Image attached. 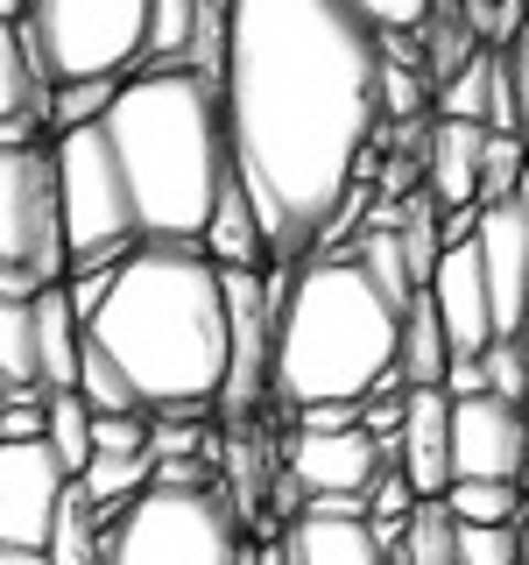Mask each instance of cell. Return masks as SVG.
Here are the masks:
<instances>
[{
  "label": "cell",
  "mask_w": 529,
  "mask_h": 565,
  "mask_svg": "<svg viewBox=\"0 0 529 565\" xmlns=\"http://www.w3.org/2000/svg\"><path fill=\"white\" fill-rule=\"evenodd\" d=\"M219 106L269 255L339 220L381 128V50L346 0H226Z\"/></svg>",
  "instance_id": "cell-1"
},
{
  "label": "cell",
  "mask_w": 529,
  "mask_h": 565,
  "mask_svg": "<svg viewBox=\"0 0 529 565\" xmlns=\"http://www.w3.org/2000/svg\"><path fill=\"white\" fill-rule=\"evenodd\" d=\"M85 340L128 375L141 411L198 417L226 388V276L205 247L141 241L114 269L106 305L85 318Z\"/></svg>",
  "instance_id": "cell-2"
},
{
  "label": "cell",
  "mask_w": 529,
  "mask_h": 565,
  "mask_svg": "<svg viewBox=\"0 0 529 565\" xmlns=\"http://www.w3.org/2000/svg\"><path fill=\"white\" fill-rule=\"evenodd\" d=\"M106 149L120 163L141 241L198 247L212 226V205L234 184V141H226L219 85L191 64L176 71H134L99 120Z\"/></svg>",
  "instance_id": "cell-3"
},
{
  "label": "cell",
  "mask_w": 529,
  "mask_h": 565,
  "mask_svg": "<svg viewBox=\"0 0 529 565\" xmlns=\"http://www.w3.org/2000/svg\"><path fill=\"white\" fill-rule=\"evenodd\" d=\"M269 290V396L290 411L317 403H367L381 375H396V332L402 305L381 297L353 255L311 262L296 282H261Z\"/></svg>",
  "instance_id": "cell-4"
},
{
  "label": "cell",
  "mask_w": 529,
  "mask_h": 565,
  "mask_svg": "<svg viewBox=\"0 0 529 565\" xmlns=\"http://www.w3.org/2000/svg\"><path fill=\"white\" fill-rule=\"evenodd\" d=\"M240 523L219 488H149L99 530V565H240Z\"/></svg>",
  "instance_id": "cell-5"
},
{
  "label": "cell",
  "mask_w": 529,
  "mask_h": 565,
  "mask_svg": "<svg viewBox=\"0 0 529 565\" xmlns=\"http://www.w3.org/2000/svg\"><path fill=\"white\" fill-rule=\"evenodd\" d=\"M57 163V199H64V247H71V276L78 269H120V262L141 247L128 184H120V163L106 149L99 120L93 128H71L50 149Z\"/></svg>",
  "instance_id": "cell-6"
},
{
  "label": "cell",
  "mask_w": 529,
  "mask_h": 565,
  "mask_svg": "<svg viewBox=\"0 0 529 565\" xmlns=\"http://www.w3.org/2000/svg\"><path fill=\"white\" fill-rule=\"evenodd\" d=\"M22 29L50 85L128 78L149 57V0H29Z\"/></svg>",
  "instance_id": "cell-7"
},
{
  "label": "cell",
  "mask_w": 529,
  "mask_h": 565,
  "mask_svg": "<svg viewBox=\"0 0 529 565\" xmlns=\"http://www.w3.org/2000/svg\"><path fill=\"white\" fill-rule=\"evenodd\" d=\"M0 269L29 276L35 290L71 282L64 199L50 149H0Z\"/></svg>",
  "instance_id": "cell-8"
},
{
  "label": "cell",
  "mask_w": 529,
  "mask_h": 565,
  "mask_svg": "<svg viewBox=\"0 0 529 565\" xmlns=\"http://www.w3.org/2000/svg\"><path fill=\"white\" fill-rule=\"evenodd\" d=\"M64 488L50 446H0V552H50Z\"/></svg>",
  "instance_id": "cell-9"
},
{
  "label": "cell",
  "mask_w": 529,
  "mask_h": 565,
  "mask_svg": "<svg viewBox=\"0 0 529 565\" xmlns=\"http://www.w3.org/2000/svg\"><path fill=\"white\" fill-rule=\"evenodd\" d=\"M226 276V388H219V411L247 417L261 396H269V340H276V318H269V290H261L255 269H219Z\"/></svg>",
  "instance_id": "cell-10"
},
{
  "label": "cell",
  "mask_w": 529,
  "mask_h": 565,
  "mask_svg": "<svg viewBox=\"0 0 529 565\" xmlns=\"http://www.w3.org/2000/svg\"><path fill=\"white\" fill-rule=\"evenodd\" d=\"M473 255H481L494 340H516V332H522V311H529V205H516V199H508V205H481Z\"/></svg>",
  "instance_id": "cell-11"
},
{
  "label": "cell",
  "mask_w": 529,
  "mask_h": 565,
  "mask_svg": "<svg viewBox=\"0 0 529 565\" xmlns=\"http://www.w3.org/2000/svg\"><path fill=\"white\" fill-rule=\"evenodd\" d=\"M529 417L494 396L452 403V481H522Z\"/></svg>",
  "instance_id": "cell-12"
},
{
  "label": "cell",
  "mask_w": 529,
  "mask_h": 565,
  "mask_svg": "<svg viewBox=\"0 0 529 565\" xmlns=\"http://www.w3.org/2000/svg\"><path fill=\"white\" fill-rule=\"evenodd\" d=\"M388 473V452L375 446L367 431H339V438H317V431H296L290 438V481L304 488V502H367V488H375Z\"/></svg>",
  "instance_id": "cell-13"
},
{
  "label": "cell",
  "mask_w": 529,
  "mask_h": 565,
  "mask_svg": "<svg viewBox=\"0 0 529 565\" xmlns=\"http://www.w3.org/2000/svg\"><path fill=\"white\" fill-rule=\"evenodd\" d=\"M423 297H431V311H438V326H445V347L452 353L481 361V353L494 347V311H487V282H481V255H473V241L438 255Z\"/></svg>",
  "instance_id": "cell-14"
},
{
  "label": "cell",
  "mask_w": 529,
  "mask_h": 565,
  "mask_svg": "<svg viewBox=\"0 0 529 565\" xmlns=\"http://www.w3.org/2000/svg\"><path fill=\"white\" fill-rule=\"evenodd\" d=\"M388 467H402L417 502H445V488H452V396L445 388H410L402 438L388 446Z\"/></svg>",
  "instance_id": "cell-15"
},
{
  "label": "cell",
  "mask_w": 529,
  "mask_h": 565,
  "mask_svg": "<svg viewBox=\"0 0 529 565\" xmlns=\"http://www.w3.org/2000/svg\"><path fill=\"white\" fill-rule=\"evenodd\" d=\"M481 149H487V128H473V120H438L431 128V141H423V199L438 212L481 205Z\"/></svg>",
  "instance_id": "cell-16"
},
{
  "label": "cell",
  "mask_w": 529,
  "mask_h": 565,
  "mask_svg": "<svg viewBox=\"0 0 529 565\" xmlns=\"http://www.w3.org/2000/svg\"><path fill=\"white\" fill-rule=\"evenodd\" d=\"M282 544H290L296 565H381L367 516H317V509H304L282 530Z\"/></svg>",
  "instance_id": "cell-17"
},
{
  "label": "cell",
  "mask_w": 529,
  "mask_h": 565,
  "mask_svg": "<svg viewBox=\"0 0 529 565\" xmlns=\"http://www.w3.org/2000/svg\"><path fill=\"white\" fill-rule=\"evenodd\" d=\"M29 311H35V361H43V388H50V396H64V388H78L85 326H78V311H71L64 282H57V290H43Z\"/></svg>",
  "instance_id": "cell-18"
},
{
  "label": "cell",
  "mask_w": 529,
  "mask_h": 565,
  "mask_svg": "<svg viewBox=\"0 0 529 565\" xmlns=\"http://www.w3.org/2000/svg\"><path fill=\"white\" fill-rule=\"evenodd\" d=\"M445 361H452L445 326H438L431 297L417 290L410 305H402V332H396V375H402V388H438V382H445Z\"/></svg>",
  "instance_id": "cell-19"
},
{
  "label": "cell",
  "mask_w": 529,
  "mask_h": 565,
  "mask_svg": "<svg viewBox=\"0 0 529 565\" xmlns=\"http://www.w3.org/2000/svg\"><path fill=\"white\" fill-rule=\"evenodd\" d=\"M198 247H205L212 269H255V262H261V226H255V205H247L240 177L226 184V199L212 205V226H205Z\"/></svg>",
  "instance_id": "cell-20"
},
{
  "label": "cell",
  "mask_w": 529,
  "mask_h": 565,
  "mask_svg": "<svg viewBox=\"0 0 529 565\" xmlns=\"http://www.w3.org/2000/svg\"><path fill=\"white\" fill-rule=\"evenodd\" d=\"M445 509H452V523H466V530H522L529 494L516 481H452Z\"/></svg>",
  "instance_id": "cell-21"
},
{
  "label": "cell",
  "mask_w": 529,
  "mask_h": 565,
  "mask_svg": "<svg viewBox=\"0 0 529 565\" xmlns=\"http://www.w3.org/2000/svg\"><path fill=\"white\" fill-rule=\"evenodd\" d=\"M43 446L57 452V467H64V481H78L85 467H93V411H85L78 396H43Z\"/></svg>",
  "instance_id": "cell-22"
},
{
  "label": "cell",
  "mask_w": 529,
  "mask_h": 565,
  "mask_svg": "<svg viewBox=\"0 0 529 565\" xmlns=\"http://www.w3.org/2000/svg\"><path fill=\"white\" fill-rule=\"evenodd\" d=\"M71 396H78L93 417H141V396H134L128 375H120V367L106 361L93 340L78 347V388H71Z\"/></svg>",
  "instance_id": "cell-23"
},
{
  "label": "cell",
  "mask_w": 529,
  "mask_h": 565,
  "mask_svg": "<svg viewBox=\"0 0 529 565\" xmlns=\"http://www.w3.org/2000/svg\"><path fill=\"white\" fill-rule=\"evenodd\" d=\"M198 43V0H149V71H176V57H191Z\"/></svg>",
  "instance_id": "cell-24"
},
{
  "label": "cell",
  "mask_w": 529,
  "mask_h": 565,
  "mask_svg": "<svg viewBox=\"0 0 529 565\" xmlns=\"http://www.w3.org/2000/svg\"><path fill=\"white\" fill-rule=\"evenodd\" d=\"M50 565H99V516L78 488H64L57 530H50Z\"/></svg>",
  "instance_id": "cell-25"
},
{
  "label": "cell",
  "mask_w": 529,
  "mask_h": 565,
  "mask_svg": "<svg viewBox=\"0 0 529 565\" xmlns=\"http://www.w3.org/2000/svg\"><path fill=\"white\" fill-rule=\"evenodd\" d=\"M402 565H458V523L445 502H417L410 537H402Z\"/></svg>",
  "instance_id": "cell-26"
},
{
  "label": "cell",
  "mask_w": 529,
  "mask_h": 565,
  "mask_svg": "<svg viewBox=\"0 0 529 565\" xmlns=\"http://www.w3.org/2000/svg\"><path fill=\"white\" fill-rule=\"evenodd\" d=\"M396 234H402V255H410V282L423 290L438 269V255H445V241H438V205L431 199H402L396 205Z\"/></svg>",
  "instance_id": "cell-27"
},
{
  "label": "cell",
  "mask_w": 529,
  "mask_h": 565,
  "mask_svg": "<svg viewBox=\"0 0 529 565\" xmlns=\"http://www.w3.org/2000/svg\"><path fill=\"white\" fill-rule=\"evenodd\" d=\"M128 78H85V85H57L50 93V128L71 135V128H93V120H106V106H114V93Z\"/></svg>",
  "instance_id": "cell-28"
},
{
  "label": "cell",
  "mask_w": 529,
  "mask_h": 565,
  "mask_svg": "<svg viewBox=\"0 0 529 565\" xmlns=\"http://www.w3.org/2000/svg\"><path fill=\"white\" fill-rule=\"evenodd\" d=\"M522 170H529L522 135H487V149H481V205H508L516 184H522Z\"/></svg>",
  "instance_id": "cell-29"
},
{
  "label": "cell",
  "mask_w": 529,
  "mask_h": 565,
  "mask_svg": "<svg viewBox=\"0 0 529 565\" xmlns=\"http://www.w3.org/2000/svg\"><path fill=\"white\" fill-rule=\"evenodd\" d=\"M481 367H487V396H494V403L529 411V353H522V340H494V347L481 353Z\"/></svg>",
  "instance_id": "cell-30"
},
{
  "label": "cell",
  "mask_w": 529,
  "mask_h": 565,
  "mask_svg": "<svg viewBox=\"0 0 529 565\" xmlns=\"http://www.w3.org/2000/svg\"><path fill=\"white\" fill-rule=\"evenodd\" d=\"M353 14H360L375 35H423L438 14V0H346Z\"/></svg>",
  "instance_id": "cell-31"
},
{
  "label": "cell",
  "mask_w": 529,
  "mask_h": 565,
  "mask_svg": "<svg viewBox=\"0 0 529 565\" xmlns=\"http://www.w3.org/2000/svg\"><path fill=\"white\" fill-rule=\"evenodd\" d=\"M438 99H445V120H473V128H481V114H487V50L458 71V78H445Z\"/></svg>",
  "instance_id": "cell-32"
},
{
  "label": "cell",
  "mask_w": 529,
  "mask_h": 565,
  "mask_svg": "<svg viewBox=\"0 0 529 565\" xmlns=\"http://www.w3.org/2000/svg\"><path fill=\"white\" fill-rule=\"evenodd\" d=\"M458 565H522V530H466L458 523Z\"/></svg>",
  "instance_id": "cell-33"
},
{
  "label": "cell",
  "mask_w": 529,
  "mask_h": 565,
  "mask_svg": "<svg viewBox=\"0 0 529 565\" xmlns=\"http://www.w3.org/2000/svg\"><path fill=\"white\" fill-rule=\"evenodd\" d=\"M93 452H149L141 417H93Z\"/></svg>",
  "instance_id": "cell-34"
},
{
  "label": "cell",
  "mask_w": 529,
  "mask_h": 565,
  "mask_svg": "<svg viewBox=\"0 0 529 565\" xmlns=\"http://www.w3.org/2000/svg\"><path fill=\"white\" fill-rule=\"evenodd\" d=\"M417 106H423V78H417V71H396V64H381V114L410 120Z\"/></svg>",
  "instance_id": "cell-35"
},
{
  "label": "cell",
  "mask_w": 529,
  "mask_h": 565,
  "mask_svg": "<svg viewBox=\"0 0 529 565\" xmlns=\"http://www.w3.org/2000/svg\"><path fill=\"white\" fill-rule=\"evenodd\" d=\"M0 446H43V403H0Z\"/></svg>",
  "instance_id": "cell-36"
},
{
  "label": "cell",
  "mask_w": 529,
  "mask_h": 565,
  "mask_svg": "<svg viewBox=\"0 0 529 565\" xmlns=\"http://www.w3.org/2000/svg\"><path fill=\"white\" fill-rule=\"evenodd\" d=\"M438 388H445L452 403H473V396H487V367L466 361V353H452V361H445V382H438Z\"/></svg>",
  "instance_id": "cell-37"
},
{
  "label": "cell",
  "mask_w": 529,
  "mask_h": 565,
  "mask_svg": "<svg viewBox=\"0 0 529 565\" xmlns=\"http://www.w3.org/2000/svg\"><path fill=\"white\" fill-rule=\"evenodd\" d=\"M508 78H516V114H522V149H529V22L516 35V50H508Z\"/></svg>",
  "instance_id": "cell-38"
},
{
  "label": "cell",
  "mask_w": 529,
  "mask_h": 565,
  "mask_svg": "<svg viewBox=\"0 0 529 565\" xmlns=\"http://www.w3.org/2000/svg\"><path fill=\"white\" fill-rule=\"evenodd\" d=\"M29 22V0H0V29H22Z\"/></svg>",
  "instance_id": "cell-39"
},
{
  "label": "cell",
  "mask_w": 529,
  "mask_h": 565,
  "mask_svg": "<svg viewBox=\"0 0 529 565\" xmlns=\"http://www.w3.org/2000/svg\"><path fill=\"white\" fill-rule=\"evenodd\" d=\"M0 565H50V552H0Z\"/></svg>",
  "instance_id": "cell-40"
},
{
  "label": "cell",
  "mask_w": 529,
  "mask_h": 565,
  "mask_svg": "<svg viewBox=\"0 0 529 565\" xmlns=\"http://www.w3.org/2000/svg\"><path fill=\"white\" fill-rule=\"evenodd\" d=\"M516 340H522V353H529V311H522V332H516Z\"/></svg>",
  "instance_id": "cell-41"
},
{
  "label": "cell",
  "mask_w": 529,
  "mask_h": 565,
  "mask_svg": "<svg viewBox=\"0 0 529 565\" xmlns=\"http://www.w3.org/2000/svg\"><path fill=\"white\" fill-rule=\"evenodd\" d=\"M522 565H529V530H522Z\"/></svg>",
  "instance_id": "cell-42"
},
{
  "label": "cell",
  "mask_w": 529,
  "mask_h": 565,
  "mask_svg": "<svg viewBox=\"0 0 529 565\" xmlns=\"http://www.w3.org/2000/svg\"><path fill=\"white\" fill-rule=\"evenodd\" d=\"M381 565H402V552H396V558H381Z\"/></svg>",
  "instance_id": "cell-43"
},
{
  "label": "cell",
  "mask_w": 529,
  "mask_h": 565,
  "mask_svg": "<svg viewBox=\"0 0 529 565\" xmlns=\"http://www.w3.org/2000/svg\"><path fill=\"white\" fill-rule=\"evenodd\" d=\"M240 565H255V558H240Z\"/></svg>",
  "instance_id": "cell-44"
}]
</instances>
